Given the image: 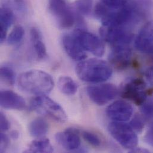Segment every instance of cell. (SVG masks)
Returning a JSON list of instances; mask_svg holds the SVG:
<instances>
[{
	"mask_svg": "<svg viewBox=\"0 0 153 153\" xmlns=\"http://www.w3.org/2000/svg\"><path fill=\"white\" fill-rule=\"evenodd\" d=\"M48 124L43 118L39 117L33 120L29 125L30 135L36 138L44 137L48 131Z\"/></svg>",
	"mask_w": 153,
	"mask_h": 153,
	"instance_id": "obj_18",
	"label": "cell"
},
{
	"mask_svg": "<svg viewBox=\"0 0 153 153\" xmlns=\"http://www.w3.org/2000/svg\"><path fill=\"white\" fill-rule=\"evenodd\" d=\"M25 35L23 27L20 25H16L13 27L7 38V43L10 45L17 44L21 42Z\"/></svg>",
	"mask_w": 153,
	"mask_h": 153,
	"instance_id": "obj_21",
	"label": "cell"
},
{
	"mask_svg": "<svg viewBox=\"0 0 153 153\" xmlns=\"http://www.w3.org/2000/svg\"><path fill=\"white\" fill-rule=\"evenodd\" d=\"M132 52L128 45L112 47L108 56L110 64L118 70L128 68L132 61Z\"/></svg>",
	"mask_w": 153,
	"mask_h": 153,
	"instance_id": "obj_10",
	"label": "cell"
},
{
	"mask_svg": "<svg viewBox=\"0 0 153 153\" xmlns=\"http://www.w3.org/2000/svg\"><path fill=\"white\" fill-rule=\"evenodd\" d=\"M1 79L10 85H14L16 80V74L10 66H2L0 69Z\"/></svg>",
	"mask_w": 153,
	"mask_h": 153,
	"instance_id": "obj_22",
	"label": "cell"
},
{
	"mask_svg": "<svg viewBox=\"0 0 153 153\" xmlns=\"http://www.w3.org/2000/svg\"><path fill=\"white\" fill-rule=\"evenodd\" d=\"M129 125L132 128L138 133L141 132L144 127V122L143 118L138 115H136L131 120Z\"/></svg>",
	"mask_w": 153,
	"mask_h": 153,
	"instance_id": "obj_26",
	"label": "cell"
},
{
	"mask_svg": "<svg viewBox=\"0 0 153 153\" xmlns=\"http://www.w3.org/2000/svg\"><path fill=\"white\" fill-rule=\"evenodd\" d=\"M58 86L62 93L69 95H75L78 89L75 81L71 77L67 76H63L59 79Z\"/></svg>",
	"mask_w": 153,
	"mask_h": 153,
	"instance_id": "obj_20",
	"label": "cell"
},
{
	"mask_svg": "<svg viewBox=\"0 0 153 153\" xmlns=\"http://www.w3.org/2000/svg\"><path fill=\"white\" fill-rule=\"evenodd\" d=\"M0 128L1 132H6L10 129L9 121L2 112H1L0 115Z\"/></svg>",
	"mask_w": 153,
	"mask_h": 153,
	"instance_id": "obj_28",
	"label": "cell"
},
{
	"mask_svg": "<svg viewBox=\"0 0 153 153\" xmlns=\"http://www.w3.org/2000/svg\"><path fill=\"white\" fill-rule=\"evenodd\" d=\"M145 141L148 144L153 147V123L150 125L145 135Z\"/></svg>",
	"mask_w": 153,
	"mask_h": 153,
	"instance_id": "obj_30",
	"label": "cell"
},
{
	"mask_svg": "<svg viewBox=\"0 0 153 153\" xmlns=\"http://www.w3.org/2000/svg\"><path fill=\"white\" fill-rule=\"evenodd\" d=\"M19 88L28 93L42 95L49 94L54 88L52 76L45 71L33 69L22 73L18 78Z\"/></svg>",
	"mask_w": 153,
	"mask_h": 153,
	"instance_id": "obj_1",
	"label": "cell"
},
{
	"mask_svg": "<svg viewBox=\"0 0 153 153\" xmlns=\"http://www.w3.org/2000/svg\"><path fill=\"white\" fill-rule=\"evenodd\" d=\"M100 33L102 39L112 47L129 45L134 39L131 29L124 27L102 26Z\"/></svg>",
	"mask_w": 153,
	"mask_h": 153,
	"instance_id": "obj_5",
	"label": "cell"
},
{
	"mask_svg": "<svg viewBox=\"0 0 153 153\" xmlns=\"http://www.w3.org/2000/svg\"><path fill=\"white\" fill-rule=\"evenodd\" d=\"M82 137L87 143L92 146L99 147L101 145V141L99 137L92 132L83 131L82 132Z\"/></svg>",
	"mask_w": 153,
	"mask_h": 153,
	"instance_id": "obj_25",
	"label": "cell"
},
{
	"mask_svg": "<svg viewBox=\"0 0 153 153\" xmlns=\"http://www.w3.org/2000/svg\"><path fill=\"white\" fill-rule=\"evenodd\" d=\"M30 40L37 58L39 60L45 59L47 57L46 47L39 30L36 27H32L30 30Z\"/></svg>",
	"mask_w": 153,
	"mask_h": 153,
	"instance_id": "obj_17",
	"label": "cell"
},
{
	"mask_svg": "<svg viewBox=\"0 0 153 153\" xmlns=\"http://www.w3.org/2000/svg\"><path fill=\"white\" fill-rule=\"evenodd\" d=\"M57 143L68 151L77 152L80 146V138L78 130L75 128H68L64 132L56 134Z\"/></svg>",
	"mask_w": 153,
	"mask_h": 153,
	"instance_id": "obj_13",
	"label": "cell"
},
{
	"mask_svg": "<svg viewBox=\"0 0 153 153\" xmlns=\"http://www.w3.org/2000/svg\"><path fill=\"white\" fill-rule=\"evenodd\" d=\"M76 72L79 78L86 82L101 83L107 80L113 74V69L108 62L99 59H90L80 62Z\"/></svg>",
	"mask_w": 153,
	"mask_h": 153,
	"instance_id": "obj_2",
	"label": "cell"
},
{
	"mask_svg": "<svg viewBox=\"0 0 153 153\" xmlns=\"http://www.w3.org/2000/svg\"><path fill=\"white\" fill-rule=\"evenodd\" d=\"M146 77L150 84L153 86V66L147 70L146 72Z\"/></svg>",
	"mask_w": 153,
	"mask_h": 153,
	"instance_id": "obj_31",
	"label": "cell"
},
{
	"mask_svg": "<svg viewBox=\"0 0 153 153\" xmlns=\"http://www.w3.org/2000/svg\"><path fill=\"white\" fill-rule=\"evenodd\" d=\"M14 21L13 11L7 6H2L0 11V41L2 43L7 38V33Z\"/></svg>",
	"mask_w": 153,
	"mask_h": 153,
	"instance_id": "obj_16",
	"label": "cell"
},
{
	"mask_svg": "<svg viewBox=\"0 0 153 153\" xmlns=\"http://www.w3.org/2000/svg\"><path fill=\"white\" fill-rule=\"evenodd\" d=\"M108 131L111 137L125 149L131 150L137 146L138 138L130 125L123 122L113 121L109 123Z\"/></svg>",
	"mask_w": 153,
	"mask_h": 153,
	"instance_id": "obj_4",
	"label": "cell"
},
{
	"mask_svg": "<svg viewBox=\"0 0 153 153\" xmlns=\"http://www.w3.org/2000/svg\"><path fill=\"white\" fill-rule=\"evenodd\" d=\"M86 92L93 102L98 105H104L117 97L119 90L114 84L102 83L88 86Z\"/></svg>",
	"mask_w": 153,
	"mask_h": 153,
	"instance_id": "obj_7",
	"label": "cell"
},
{
	"mask_svg": "<svg viewBox=\"0 0 153 153\" xmlns=\"http://www.w3.org/2000/svg\"><path fill=\"white\" fill-rule=\"evenodd\" d=\"M134 108L124 100H118L111 104L106 109L107 116L113 121L125 122L132 116Z\"/></svg>",
	"mask_w": 153,
	"mask_h": 153,
	"instance_id": "obj_11",
	"label": "cell"
},
{
	"mask_svg": "<svg viewBox=\"0 0 153 153\" xmlns=\"http://www.w3.org/2000/svg\"><path fill=\"white\" fill-rule=\"evenodd\" d=\"M27 152L30 153H53V147L51 144L50 140L42 137L33 140L29 145Z\"/></svg>",
	"mask_w": 153,
	"mask_h": 153,
	"instance_id": "obj_19",
	"label": "cell"
},
{
	"mask_svg": "<svg viewBox=\"0 0 153 153\" xmlns=\"http://www.w3.org/2000/svg\"><path fill=\"white\" fill-rule=\"evenodd\" d=\"M135 48L146 54H153V20L146 23L140 30L135 41Z\"/></svg>",
	"mask_w": 153,
	"mask_h": 153,
	"instance_id": "obj_12",
	"label": "cell"
},
{
	"mask_svg": "<svg viewBox=\"0 0 153 153\" xmlns=\"http://www.w3.org/2000/svg\"><path fill=\"white\" fill-rule=\"evenodd\" d=\"M142 114L147 118L153 119V94L147 97L140 105Z\"/></svg>",
	"mask_w": 153,
	"mask_h": 153,
	"instance_id": "obj_23",
	"label": "cell"
},
{
	"mask_svg": "<svg viewBox=\"0 0 153 153\" xmlns=\"http://www.w3.org/2000/svg\"><path fill=\"white\" fill-rule=\"evenodd\" d=\"M0 141H1L0 151L1 153H3L5 151L7 147H8V145L9 144V140L6 135H5L3 132H1L0 135Z\"/></svg>",
	"mask_w": 153,
	"mask_h": 153,
	"instance_id": "obj_29",
	"label": "cell"
},
{
	"mask_svg": "<svg viewBox=\"0 0 153 153\" xmlns=\"http://www.w3.org/2000/svg\"><path fill=\"white\" fill-rule=\"evenodd\" d=\"M74 34L85 51L98 57L104 55L105 52L104 42L97 35L80 28L77 29Z\"/></svg>",
	"mask_w": 153,
	"mask_h": 153,
	"instance_id": "obj_8",
	"label": "cell"
},
{
	"mask_svg": "<svg viewBox=\"0 0 153 153\" xmlns=\"http://www.w3.org/2000/svg\"><path fill=\"white\" fill-rule=\"evenodd\" d=\"M93 6V0H77L76 8L81 15L87 16L91 14Z\"/></svg>",
	"mask_w": 153,
	"mask_h": 153,
	"instance_id": "obj_24",
	"label": "cell"
},
{
	"mask_svg": "<svg viewBox=\"0 0 153 153\" xmlns=\"http://www.w3.org/2000/svg\"><path fill=\"white\" fill-rule=\"evenodd\" d=\"M128 0H100V2L111 8H119L123 6Z\"/></svg>",
	"mask_w": 153,
	"mask_h": 153,
	"instance_id": "obj_27",
	"label": "cell"
},
{
	"mask_svg": "<svg viewBox=\"0 0 153 153\" xmlns=\"http://www.w3.org/2000/svg\"><path fill=\"white\" fill-rule=\"evenodd\" d=\"M146 83L141 79H134L126 82L122 90V97L141 105L148 96Z\"/></svg>",
	"mask_w": 153,
	"mask_h": 153,
	"instance_id": "obj_9",
	"label": "cell"
},
{
	"mask_svg": "<svg viewBox=\"0 0 153 153\" xmlns=\"http://www.w3.org/2000/svg\"><path fill=\"white\" fill-rule=\"evenodd\" d=\"M1 106L6 109L22 110L26 108L25 99L11 90H2L0 92Z\"/></svg>",
	"mask_w": 153,
	"mask_h": 153,
	"instance_id": "obj_15",
	"label": "cell"
},
{
	"mask_svg": "<svg viewBox=\"0 0 153 153\" xmlns=\"http://www.w3.org/2000/svg\"><path fill=\"white\" fill-rule=\"evenodd\" d=\"M49 10L59 27L69 29L75 23V15L64 0H50Z\"/></svg>",
	"mask_w": 153,
	"mask_h": 153,
	"instance_id": "obj_6",
	"label": "cell"
},
{
	"mask_svg": "<svg viewBox=\"0 0 153 153\" xmlns=\"http://www.w3.org/2000/svg\"><path fill=\"white\" fill-rule=\"evenodd\" d=\"M30 107L36 112L47 116L60 123L65 122L68 117L62 106L45 95H38L32 99Z\"/></svg>",
	"mask_w": 153,
	"mask_h": 153,
	"instance_id": "obj_3",
	"label": "cell"
},
{
	"mask_svg": "<svg viewBox=\"0 0 153 153\" xmlns=\"http://www.w3.org/2000/svg\"><path fill=\"white\" fill-rule=\"evenodd\" d=\"M62 44L66 53L72 59L81 62L86 59V51L74 34L64 35L62 38Z\"/></svg>",
	"mask_w": 153,
	"mask_h": 153,
	"instance_id": "obj_14",
	"label": "cell"
},
{
	"mask_svg": "<svg viewBox=\"0 0 153 153\" xmlns=\"http://www.w3.org/2000/svg\"><path fill=\"white\" fill-rule=\"evenodd\" d=\"M129 152L131 153H149L150 152L148 150L142 149V148H137V147L131 150H129Z\"/></svg>",
	"mask_w": 153,
	"mask_h": 153,
	"instance_id": "obj_32",
	"label": "cell"
}]
</instances>
